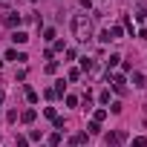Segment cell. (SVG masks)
Here are the masks:
<instances>
[{"mask_svg":"<svg viewBox=\"0 0 147 147\" xmlns=\"http://www.w3.org/2000/svg\"><path fill=\"white\" fill-rule=\"evenodd\" d=\"M72 35H75V40H81V43H87L92 38V23H90L87 15H75L72 18Z\"/></svg>","mask_w":147,"mask_h":147,"instance_id":"1","label":"cell"},{"mask_svg":"<svg viewBox=\"0 0 147 147\" xmlns=\"http://www.w3.org/2000/svg\"><path fill=\"white\" fill-rule=\"evenodd\" d=\"M104 141H107V147H121V144L127 141V133H124V130H113Z\"/></svg>","mask_w":147,"mask_h":147,"instance_id":"2","label":"cell"},{"mask_svg":"<svg viewBox=\"0 0 147 147\" xmlns=\"http://www.w3.org/2000/svg\"><path fill=\"white\" fill-rule=\"evenodd\" d=\"M107 81H113V90L115 92H127V81H124V75H110V72H107Z\"/></svg>","mask_w":147,"mask_h":147,"instance_id":"3","label":"cell"},{"mask_svg":"<svg viewBox=\"0 0 147 147\" xmlns=\"http://www.w3.org/2000/svg\"><path fill=\"white\" fill-rule=\"evenodd\" d=\"M3 23H6L9 29H15V26L20 23V15H18V12H3Z\"/></svg>","mask_w":147,"mask_h":147,"instance_id":"4","label":"cell"},{"mask_svg":"<svg viewBox=\"0 0 147 147\" xmlns=\"http://www.w3.org/2000/svg\"><path fill=\"white\" fill-rule=\"evenodd\" d=\"M12 40H15V46H23V43H29V35L26 32H12Z\"/></svg>","mask_w":147,"mask_h":147,"instance_id":"5","label":"cell"},{"mask_svg":"<svg viewBox=\"0 0 147 147\" xmlns=\"http://www.w3.org/2000/svg\"><path fill=\"white\" fill-rule=\"evenodd\" d=\"M87 141V133H75V136H72V147H81Z\"/></svg>","mask_w":147,"mask_h":147,"instance_id":"6","label":"cell"},{"mask_svg":"<svg viewBox=\"0 0 147 147\" xmlns=\"http://www.w3.org/2000/svg\"><path fill=\"white\" fill-rule=\"evenodd\" d=\"M107 32H110V40H118L124 29H121V26H113V29H107Z\"/></svg>","mask_w":147,"mask_h":147,"instance_id":"7","label":"cell"},{"mask_svg":"<svg viewBox=\"0 0 147 147\" xmlns=\"http://www.w3.org/2000/svg\"><path fill=\"white\" fill-rule=\"evenodd\" d=\"M81 69L92 72V69H95V61H90V58H81Z\"/></svg>","mask_w":147,"mask_h":147,"instance_id":"8","label":"cell"},{"mask_svg":"<svg viewBox=\"0 0 147 147\" xmlns=\"http://www.w3.org/2000/svg\"><path fill=\"white\" fill-rule=\"evenodd\" d=\"M20 118H23V124H32V121H35V110H23Z\"/></svg>","mask_w":147,"mask_h":147,"instance_id":"9","label":"cell"},{"mask_svg":"<svg viewBox=\"0 0 147 147\" xmlns=\"http://www.w3.org/2000/svg\"><path fill=\"white\" fill-rule=\"evenodd\" d=\"M61 138H63L61 133H52V136H49L46 141H49V147H58V144H61Z\"/></svg>","mask_w":147,"mask_h":147,"instance_id":"10","label":"cell"},{"mask_svg":"<svg viewBox=\"0 0 147 147\" xmlns=\"http://www.w3.org/2000/svg\"><path fill=\"white\" fill-rule=\"evenodd\" d=\"M133 87H144V75L141 72H133Z\"/></svg>","mask_w":147,"mask_h":147,"instance_id":"11","label":"cell"},{"mask_svg":"<svg viewBox=\"0 0 147 147\" xmlns=\"http://www.w3.org/2000/svg\"><path fill=\"white\" fill-rule=\"evenodd\" d=\"M104 118H107V110H95V113H92V121H98V124H101Z\"/></svg>","mask_w":147,"mask_h":147,"instance_id":"12","label":"cell"},{"mask_svg":"<svg viewBox=\"0 0 147 147\" xmlns=\"http://www.w3.org/2000/svg\"><path fill=\"white\" fill-rule=\"evenodd\" d=\"M136 20H147V9H144V6L136 9Z\"/></svg>","mask_w":147,"mask_h":147,"instance_id":"13","label":"cell"},{"mask_svg":"<svg viewBox=\"0 0 147 147\" xmlns=\"http://www.w3.org/2000/svg\"><path fill=\"white\" fill-rule=\"evenodd\" d=\"M118 61H121V55H110V58H107V66L113 69V66H118Z\"/></svg>","mask_w":147,"mask_h":147,"instance_id":"14","label":"cell"},{"mask_svg":"<svg viewBox=\"0 0 147 147\" xmlns=\"http://www.w3.org/2000/svg\"><path fill=\"white\" fill-rule=\"evenodd\" d=\"M133 147H147V138H144V136H136V138H133Z\"/></svg>","mask_w":147,"mask_h":147,"instance_id":"15","label":"cell"},{"mask_svg":"<svg viewBox=\"0 0 147 147\" xmlns=\"http://www.w3.org/2000/svg\"><path fill=\"white\" fill-rule=\"evenodd\" d=\"M66 78H69V81H78V78H81V69H69Z\"/></svg>","mask_w":147,"mask_h":147,"instance_id":"16","label":"cell"},{"mask_svg":"<svg viewBox=\"0 0 147 147\" xmlns=\"http://www.w3.org/2000/svg\"><path fill=\"white\" fill-rule=\"evenodd\" d=\"M46 72H49V75H55V72H58V61H49V63H46Z\"/></svg>","mask_w":147,"mask_h":147,"instance_id":"17","label":"cell"},{"mask_svg":"<svg viewBox=\"0 0 147 147\" xmlns=\"http://www.w3.org/2000/svg\"><path fill=\"white\" fill-rule=\"evenodd\" d=\"M87 133H101V124H98V121H90V127H87Z\"/></svg>","mask_w":147,"mask_h":147,"instance_id":"18","label":"cell"},{"mask_svg":"<svg viewBox=\"0 0 147 147\" xmlns=\"http://www.w3.org/2000/svg\"><path fill=\"white\" fill-rule=\"evenodd\" d=\"M43 40H55V29H43Z\"/></svg>","mask_w":147,"mask_h":147,"instance_id":"19","label":"cell"},{"mask_svg":"<svg viewBox=\"0 0 147 147\" xmlns=\"http://www.w3.org/2000/svg\"><path fill=\"white\" fill-rule=\"evenodd\" d=\"M26 98H29V104H35V101H38V92H35V90H26Z\"/></svg>","mask_w":147,"mask_h":147,"instance_id":"20","label":"cell"},{"mask_svg":"<svg viewBox=\"0 0 147 147\" xmlns=\"http://www.w3.org/2000/svg\"><path fill=\"white\" fill-rule=\"evenodd\" d=\"M66 107H78V98L75 95H66Z\"/></svg>","mask_w":147,"mask_h":147,"instance_id":"21","label":"cell"},{"mask_svg":"<svg viewBox=\"0 0 147 147\" xmlns=\"http://www.w3.org/2000/svg\"><path fill=\"white\" fill-rule=\"evenodd\" d=\"M98 40H101V43H110V32H107V29H104V32H101V35H98Z\"/></svg>","mask_w":147,"mask_h":147,"instance_id":"22","label":"cell"},{"mask_svg":"<svg viewBox=\"0 0 147 147\" xmlns=\"http://www.w3.org/2000/svg\"><path fill=\"white\" fill-rule=\"evenodd\" d=\"M6 61H18V49H9L6 52Z\"/></svg>","mask_w":147,"mask_h":147,"instance_id":"23","label":"cell"},{"mask_svg":"<svg viewBox=\"0 0 147 147\" xmlns=\"http://www.w3.org/2000/svg\"><path fill=\"white\" fill-rule=\"evenodd\" d=\"M98 101H101V104H110V92H107V90H104V92H101V95H98Z\"/></svg>","mask_w":147,"mask_h":147,"instance_id":"24","label":"cell"},{"mask_svg":"<svg viewBox=\"0 0 147 147\" xmlns=\"http://www.w3.org/2000/svg\"><path fill=\"white\" fill-rule=\"evenodd\" d=\"M18 147H29V138H23V136H18Z\"/></svg>","mask_w":147,"mask_h":147,"instance_id":"25","label":"cell"},{"mask_svg":"<svg viewBox=\"0 0 147 147\" xmlns=\"http://www.w3.org/2000/svg\"><path fill=\"white\" fill-rule=\"evenodd\" d=\"M3 101H6V92H3V90H0V110H3Z\"/></svg>","mask_w":147,"mask_h":147,"instance_id":"26","label":"cell"},{"mask_svg":"<svg viewBox=\"0 0 147 147\" xmlns=\"http://www.w3.org/2000/svg\"><path fill=\"white\" fill-rule=\"evenodd\" d=\"M0 66H3V61H0Z\"/></svg>","mask_w":147,"mask_h":147,"instance_id":"27","label":"cell"}]
</instances>
